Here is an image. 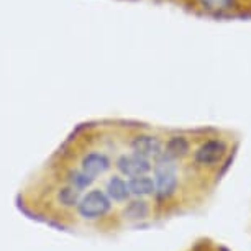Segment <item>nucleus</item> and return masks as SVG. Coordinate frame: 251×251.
<instances>
[{
	"instance_id": "f257e3e1",
	"label": "nucleus",
	"mask_w": 251,
	"mask_h": 251,
	"mask_svg": "<svg viewBox=\"0 0 251 251\" xmlns=\"http://www.w3.org/2000/svg\"><path fill=\"white\" fill-rule=\"evenodd\" d=\"M153 179H154V197L158 201H169L179 187V168L177 161L169 159L161 154L153 161Z\"/></svg>"
},
{
	"instance_id": "f03ea898",
	"label": "nucleus",
	"mask_w": 251,
	"mask_h": 251,
	"mask_svg": "<svg viewBox=\"0 0 251 251\" xmlns=\"http://www.w3.org/2000/svg\"><path fill=\"white\" fill-rule=\"evenodd\" d=\"M112 208V199L107 196V192L100 189H92L86 196L80 197L77 203V212L86 220H97L107 215Z\"/></svg>"
},
{
	"instance_id": "7ed1b4c3",
	"label": "nucleus",
	"mask_w": 251,
	"mask_h": 251,
	"mask_svg": "<svg viewBox=\"0 0 251 251\" xmlns=\"http://www.w3.org/2000/svg\"><path fill=\"white\" fill-rule=\"evenodd\" d=\"M226 151V143L220 138H208L202 141L201 145L194 150L192 158L194 163L201 168H214V166L220 164L224 161Z\"/></svg>"
},
{
	"instance_id": "20e7f679",
	"label": "nucleus",
	"mask_w": 251,
	"mask_h": 251,
	"mask_svg": "<svg viewBox=\"0 0 251 251\" xmlns=\"http://www.w3.org/2000/svg\"><path fill=\"white\" fill-rule=\"evenodd\" d=\"M115 166H117L118 173L128 179L145 176V174H150L153 171V161L146 159L136 153L118 156V159L115 161Z\"/></svg>"
},
{
	"instance_id": "39448f33",
	"label": "nucleus",
	"mask_w": 251,
	"mask_h": 251,
	"mask_svg": "<svg viewBox=\"0 0 251 251\" xmlns=\"http://www.w3.org/2000/svg\"><path fill=\"white\" fill-rule=\"evenodd\" d=\"M130 150H131V153H136V154L143 156V158H146V159L154 161L163 154L164 141L161 140L158 135L138 133L131 138Z\"/></svg>"
},
{
	"instance_id": "423d86ee",
	"label": "nucleus",
	"mask_w": 251,
	"mask_h": 251,
	"mask_svg": "<svg viewBox=\"0 0 251 251\" xmlns=\"http://www.w3.org/2000/svg\"><path fill=\"white\" fill-rule=\"evenodd\" d=\"M110 159H108L107 154L103 153H97V151H91L80 161V169L87 174L89 177L96 179L102 174H105L108 169H110Z\"/></svg>"
},
{
	"instance_id": "0eeeda50",
	"label": "nucleus",
	"mask_w": 251,
	"mask_h": 251,
	"mask_svg": "<svg viewBox=\"0 0 251 251\" xmlns=\"http://www.w3.org/2000/svg\"><path fill=\"white\" fill-rule=\"evenodd\" d=\"M192 153V145L191 140L184 135H173L164 141V150L163 154L168 156L169 159L174 161H182L184 158H187Z\"/></svg>"
},
{
	"instance_id": "6e6552de",
	"label": "nucleus",
	"mask_w": 251,
	"mask_h": 251,
	"mask_svg": "<svg viewBox=\"0 0 251 251\" xmlns=\"http://www.w3.org/2000/svg\"><path fill=\"white\" fill-rule=\"evenodd\" d=\"M194 2L205 13L215 17L230 15L238 7V0H194Z\"/></svg>"
},
{
	"instance_id": "1a4fd4ad",
	"label": "nucleus",
	"mask_w": 251,
	"mask_h": 251,
	"mask_svg": "<svg viewBox=\"0 0 251 251\" xmlns=\"http://www.w3.org/2000/svg\"><path fill=\"white\" fill-rule=\"evenodd\" d=\"M105 192L113 202H126V201H130V197H131L128 181H125L122 176H112L108 179V182L105 186Z\"/></svg>"
},
{
	"instance_id": "9d476101",
	"label": "nucleus",
	"mask_w": 251,
	"mask_h": 251,
	"mask_svg": "<svg viewBox=\"0 0 251 251\" xmlns=\"http://www.w3.org/2000/svg\"><path fill=\"white\" fill-rule=\"evenodd\" d=\"M150 210V203L143 201V197H135L131 201H126V205L123 208V217L130 222H140L148 219Z\"/></svg>"
},
{
	"instance_id": "9b49d317",
	"label": "nucleus",
	"mask_w": 251,
	"mask_h": 251,
	"mask_svg": "<svg viewBox=\"0 0 251 251\" xmlns=\"http://www.w3.org/2000/svg\"><path fill=\"white\" fill-rule=\"evenodd\" d=\"M128 186H130V192H131V196H133V197L154 196V191H156L154 179L151 177L150 174L128 179Z\"/></svg>"
},
{
	"instance_id": "f8f14e48",
	"label": "nucleus",
	"mask_w": 251,
	"mask_h": 251,
	"mask_svg": "<svg viewBox=\"0 0 251 251\" xmlns=\"http://www.w3.org/2000/svg\"><path fill=\"white\" fill-rule=\"evenodd\" d=\"M58 201L63 203L64 207H77L80 201V191L74 186H66L58 192Z\"/></svg>"
},
{
	"instance_id": "ddd939ff",
	"label": "nucleus",
	"mask_w": 251,
	"mask_h": 251,
	"mask_svg": "<svg viewBox=\"0 0 251 251\" xmlns=\"http://www.w3.org/2000/svg\"><path fill=\"white\" fill-rule=\"evenodd\" d=\"M94 179L89 177L86 173L80 169V171H71L68 174V182L71 186H74L75 189H79V191H82V189H87L89 186L92 184Z\"/></svg>"
}]
</instances>
